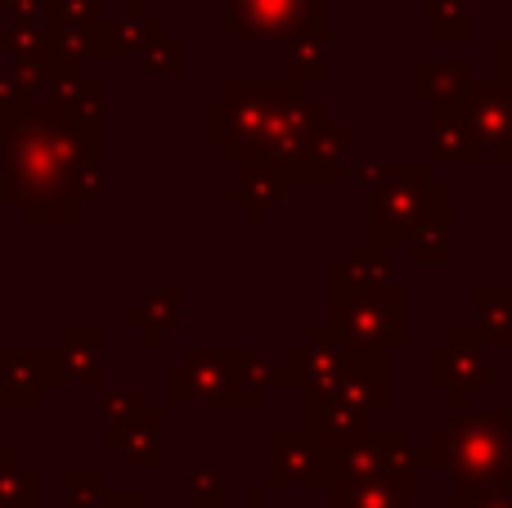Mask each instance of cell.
Here are the masks:
<instances>
[{
	"mask_svg": "<svg viewBox=\"0 0 512 508\" xmlns=\"http://www.w3.org/2000/svg\"><path fill=\"white\" fill-rule=\"evenodd\" d=\"M436 450L459 491H490L512 468V419L504 410L463 414L445 432H436Z\"/></svg>",
	"mask_w": 512,
	"mask_h": 508,
	"instance_id": "7a4b0ae2",
	"label": "cell"
},
{
	"mask_svg": "<svg viewBox=\"0 0 512 508\" xmlns=\"http://www.w3.org/2000/svg\"><path fill=\"white\" fill-rule=\"evenodd\" d=\"M414 252L418 261H445L450 257V198L432 194V207L414 225Z\"/></svg>",
	"mask_w": 512,
	"mask_h": 508,
	"instance_id": "ba28073f",
	"label": "cell"
},
{
	"mask_svg": "<svg viewBox=\"0 0 512 508\" xmlns=\"http://www.w3.org/2000/svg\"><path fill=\"white\" fill-rule=\"evenodd\" d=\"M472 500H477V508H512V495H481V491H472Z\"/></svg>",
	"mask_w": 512,
	"mask_h": 508,
	"instance_id": "7c38bea8",
	"label": "cell"
},
{
	"mask_svg": "<svg viewBox=\"0 0 512 508\" xmlns=\"http://www.w3.org/2000/svg\"><path fill=\"white\" fill-rule=\"evenodd\" d=\"M346 324H351V333H360L364 342H400L405 338V297H400V288H382V293H373V288H360L355 293V311L346 315Z\"/></svg>",
	"mask_w": 512,
	"mask_h": 508,
	"instance_id": "277c9868",
	"label": "cell"
},
{
	"mask_svg": "<svg viewBox=\"0 0 512 508\" xmlns=\"http://www.w3.org/2000/svg\"><path fill=\"white\" fill-rule=\"evenodd\" d=\"M472 306L481 315V329H512V297L508 288H477Z\"/></svg>",
	"mask_w": 512,
	"mask_h": 508,
	"instance_id": "9c48e42d",
	"label": "cell"
},
{
	"mask_svg": "<svg viewBox=\"0 0 512 508\" xmlns=\"http://www.w3.org/2000/svg\"><path fill=\"white\" fill-rule=\"evenodd\" d=\"M310 0H234V32H288L301 23Z\"/></svg>",
	"mask_w": 512,
	"mask_h": 508,
	"instance_id": "8992f818",
	"label": "cell"
},
{
	"mask_svg": "<svg viewBox=\"0 0 512 508\" xmlns=\"http://www.w3.org/2000/svg\"><path fill=\"white\" fill-rule=\"evenodd\" d=\"M436 153L463 162H512V90L495 81L436 104Z\"/></svg>",
	"mask_w": 512,
	"mask_h": 508,
	"instance_id": "6da1fadb",
	"label": "cell"
},
{
	"mask_svg": "<svg viewBox=\"0 0 512 508\" xmlns=\"http://www.w3.org/2000/svg\"><path fill=\"white\" fill-rule=\"evenodd\" d=\"M468 18H472L468 0H436V5H432V27H436V32H445V36L468 32V27H463Z\"/></svg>",
	"mask_w": 512,
	"mask_h": 508,
	"instance_id": "30bf717a",
	"label": "cell"
},
{
	"mask_svg": "<svg viewBox=\"0 0 512 508\" xmlns=\"http://www.w3.org/2000/svg\"><path fill=\"white\" fill-rule=\"evenodd\" d=\"M495 81H499V86H508V90H512V36H508V41H499V45H495Z\"/></svg>",
	"mask_w": 512,
	"mask_h": 508,
	"instance_id": "8fae6325",
	"label": "cell"
},
{
	"mask_svg": "<svg viewBox=\"0 0 512 508\" xmlns=\"http://www.w3.org/2000/svg\"><path fill=\"white\" fill-rule=\"evenodd\" d=\"M423 212H427V176L418 167H400L387 185H378L373 216H378L382 239H409Z\"/></svg>",
	"mask_w": 512,
	"mask_h": 508,
	"instance_id": "3957f363",
	"label": "cell"
},
{
	"mask_svg": "<svg viewBox=\"0 0 512 508\" xmlns=\"http://www.w3.org/2000/svg\"><path fill=\"white\" fill-rule=\"evenodd\" d=\"M333 508H409L400 468H373V473H360V482H351L342 495H333Z\"/></svg>",
	"mask_w": 512,
	"mask_h": 508,
	"instance_id": "5b68a950",
	"label": "cell"
},
{
	"mask_svg": "<svg viewBox=\"0 0 512 508\" xmlns=\"http://www.w3.org/2000/svg\"><path fill=\"white\" fill-rule=\"evenodd\" d=\"M445 356V351H441ZM450 369L436 360V383L441 387H450V396H454V405H472V396L481 392V387H490V369H486V360L481 356H472V351H450Z\"/></svg>",
	"mask_w": 512,
	"mask_h": 508,
	"instance_id": "52a82bcc",
	"label": "cell"
}]
</instances>
